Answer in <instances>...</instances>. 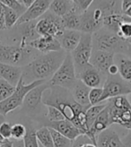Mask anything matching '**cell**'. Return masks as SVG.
I'll return each mask as SVG.
<instances>
[{
	"instance_id": "5bb4252c",
	"label": "cell",
	"mask_w": 131,
	"mask_h": 147,
	"mask_svg": "<svg viewBox=\"0 0 131 147\" xmlns=\"http://www.w3.org/2000/svg\"><path fill=\"white\" fill-rule=\"evenodd\" d=\"M115 54L103 50L93 49L90 64L103 75H108V70L114 64Z\"/></svg>"
},
{
	"instance_id": "836d02e7",
	"label": "cell",
	"mask_w": 131,
	"mask_h": 147,
	"mask_svg": "<svg viewBox=\"0 0 131 147\" xmlns=\"http://www.w3.org/2000/svg\"><path fill=\"white\" fill-rule=\"evenodd\" d=\"M118 36L120 37L122 40H129L131 39V20L125 21L120 24L119 31L117 32Z\"/></svg>"
},
{
	"instance_id": "30bf717a",
	"label": "cell",
	"mask_w": 131,
	"mask_h": 147,
	"mask_svg": "<svg viewBox=\"0 0 131 147\" xmlns=\"http://www.w3.org/2000/svg\"><path fill=\"white\" fill-rule=\"evenodd\" d=\"M104 14L100 7L93 3V5L81 14L80 32L83 33H92L98 32L103 26Z\"/></svg>"
},
{
	"instance_id": "4dcf8cb0",
	"label": "cell",
	"mask_w": 131,
	"mask_h": 147,
	"mask_svg": "<svg viewBox=\"0 0 131 147\" xmlns=\"http://www.w3.org/2000/svg\"><path fill=\"white\" fill-rule=\"evenodd\" d=\"M16 86H13L6 81L0 79V102L5 100L14 92Z\"/></svg>"
},
{
	"instance_id": "7402d4cb",
	"label": "cell",
	"mask_w": 131,
	"mask_h": 147,
	"mask_svg": "<svg viewBox=\"0 0 131 147\" xmlns=\"http://www.w3.org/2000/svg\"><path fill=\"white\" fill-rule=\"evenodd\" d=\"M36 24L37 21H32L16 25L18 27V33L21 37L20 46H28L29 42L40 37L36 32Z\"/></svg>"
},
{
	"instance_id": "e0dca14e",
	"label": "cell",
	"mask_w": 131,
	"mask_h": 147,
	"mask_svg": "<svg viewBox=\"0 0 131 147\" xmlns=\"http://www.w3.org/2000/svg\"><path fill=\"white\" fill-rule=\"evenodd\" d=\"M111 125V119H110V115H109V110L106 106V108L101 111L99 116L95 119L92 127L90 128L89 134L87 135V136L89 137V139L92 141L93 144L96 145V138L97 136L103 132L104 130L108 129Z\"/></svg>"
},
{
	"instance_id": "681fc988",
	"label": "cell",
	"mask_w": 131,
	"mask_h": 147,
	"mask_svg": "<svg viewBox=\"0 0 131 147\" xmlns=\"http://www.w3.org/2000/svg\"><path fill=\"white\" fill-rule=\"evenodd\" d=\"M79 147H97V146L95 144H93V143H86V144L80 145Z\"/></svg>"
},
{
	"instance_id": "83f0119b",
	"label": "cell",
	"mask_w": 131,
	"mask_h": 147,
	"mask_svg": "<svg viewBox=\"0 0 131 147\" xmlns=\"http://www.w3.org/2000/svg\"><path fill=\"white\" fill-rule=\"evenodd\" d=\"M106 106H107V103H103V104L101 103V104H97V105H93L85 110L86 123H87V127H88L89 131L93 126L94 120H95V119L99 116V114L106 108Z\"/></svg>"
},
{
	"instance_id": "74e56055",
	"label": "cell",
	"mask_w": 131,
	"mask_h": 147,
	"mask_svg": "<svg viewBox=\"0 0 131 147\" xmlns=\"http://www.w3.org/2000/svg\"><path fill=\"white\" fill-rule=\"evenodd\" d=\"M0 135L5 139L12 138V125L8 122H3L0 125Z\"/></svg>"
},
{
	"instance_id": "4316f807",
	"label": "cell",
	"mask_w": 131,
	"mask_h": 147,
	"mask_svg": "<svg viewBox=\"0 0 131 147\" xmlns=\"http://www.w3.org/2000/svg\"><path fill=\"white\" fill-rule=\"evenodd\" d=\"M38 143L42 147H54L50 130L48 127H43L35 132Z\"/></svg>"
},
{
	"instance_id": "7bdbcfd3",
	"label": "cell",
	"mask_w": 131,
	"mask_h": 147,
	"mask_svg": "<svg viewBox=\"0 0 131 147\" xmlns=\"http://www.w3.org/2000/svg\"><path fill=\"white\" fill-rule=\"evenodd\" d=\"M131 6V0H121V10L124 13Z\"/></svg>"
},
{
	"instance_id": "44dd1931",
	"label": "cell",
	"mask_w": 131,
	"mask_h": 147,
	"mask_svg": "<svg viewBox=\"0 0 131 147\" xmlns=\"http://www.w3.org/2000/svg\"><path fill=\"white\" fill-rule=\"evenodd\" d=\"M23 75V69L16 65L0 63V79H3L13 86H16Z\"/></svg>"
},
{
	"instance_id": "f1b7e54d",
	"label": "cell",
	"mask_w": 131,
	"mask_h": 147,
	"mask_svg": "<svg viewBox=\"0 0 131 147\" xmlns=\"http://www.w3.org/2000/svg\"><path fill=\"white\" fill-rule=\"evenodd\" d=\"M50 133H51L52 140H53V145L54 147H72L73 141L66 137L59 132L56 131L55 129L49 128Z\"/></svg>"
},
{
	"instance_id": "11a10c76",
	"label": "cell",
	"mask_w": 131,
	"mask_h": 147,
	"mask_svg": "<svg viewBox=\"0 0 131 147\" xmlns=\"http://www.w3.org/2000/svg\"><path fill=\"white\" fill-rule=\"evenodd\" d=\"M17 1H18V2H20V3H21V0H17Z\"/></svg>"
},
{
	"instance_id": "5b68a950",
	"label": "cell",
	"mask_w": 131,
	"mask_h": 147,
	"mask_svg": "<svg viewBox=\"0 0 131 147\" xmlns=\"http://www.w3.org/2000/svg\"><path fill=\"white\" fill-rule=\"evenodd\" d=\"M43 83H45V80H37L31 84H25L23 77H21L11 96L5 100L0 102V114L5 117L9 112L23 105L26 94L33 88L37 87Z\"/></svg>"
},
{
	"instance_id": "4fadbf2b",
	"label": "cell",
	"mask_w": 131,
	"mask_h": 147,
	"mask_svg": "<svg viewBox=\"0 0 131 147\" xmlns=\"http://www.w3.org/2000/svg\"><path fill=\"white\" fill-rule=\"evenodd\" d=\"M50 87L49 83H43L37 87L33 88L32 90L29 92L24 98L23 109L28 112L35 111L42 102V98L44 92Z\"/></svg>"
},
{
	"instance_id": "ac0fdd59",
	"label": "cell",
	"mask_w": 131,
	"mask_h": 147,
	"mask_svg": "<svg viewBox=\"0 0 131 147\" xmlns=\"http://www.w3.org/2000/svg\"><path fill=\"white\" fill-rule=\"evenodd\" d=\"M46 127L55 129L56 131L59 132L60 134H62L63 136L68 137L72 141H75L78 136L83 135L82 132L74 124L67 119L57 121V122H49Z\"/></svg>"
},
{
	"instance_id": "ba28073f",
	"label": "cell",
	"mask_w": 131,
	"mask_h": 147,
	"mask_svg": "<svg viewBox=\"0 0 131 147\" xmlns=\"http://www.w3.org/2000/svg\"><path fill=\"white\" fill-rule=\"evenodd\" d=\"M32 48L29 46H11L0 44V63L18 67L29 61L32 55Z\"/></svg>"
},
{
	"instance_id": "7dc6e473",
	"label": "cell",
	"mask_w": 131,
	"mask_h": 147,
	"mask_svg": "<svg viewBox=\"0 0 131 147\" xmlns=\"http://www.w3.org/2000/svg\"><path fill=\"white\" fill-rule=\"evenodd\" d=\"M0 147H13V141L10 139H5V141L1 144Z\"/></svg>"
},
{
	"instance_id": "d6a6232c",
	"label": "cell",
	"mask_w": 131,
	"mask_h": 147,
	"mask_svg": "<svg viewBox=\"0 0 131 147\" xmlns=\"http://www.w3.org/2000/svg\"><path fill=\"white\" fill-rule=\"evenodd\" d=\"M0 4L5 5V6L9 7V8H11L13 10H14L20 16L26 10L25 7L22 5L20 2H18L17 0H0Z\"/></svg>"
},
{
	"instance_id": "e575fe53",
	"label": "cell",
	"mask_w": 131,
	"mask_h": 147,
	"mask_svg": "<svg viewBox=\"0 0 131 147\" xmlns=\"http://www.w3.org/2000/svg\"><path fill=\"white\" fill-rule=\"evenodd\" d=\"M47 107H48V111L46 116L49 122H57V121L66 119L60 110H59L57 108L52 106H47Z\"/></svg>"
},
{
	"instance_id": "7c38bea8",
	"label": "cell",
	"mask_w": 131,
	"mask_h": 147,
	"mask_svg": "<svg viewBox=\"0 0 131 147\" xmlns=\"http://www.w3.org/2000/svg\"><path fill=\"white\" fill-rule=\"evenodd\" d=\"M52 0H36V1L19 17L16 25L28 23V22L36 21L38 18L45 14L49 9Z\"/></svg>"
},
{
	"instance_id": "f546056e",
	"label": "cell",
	"mask_w": 131,
	"mask_h": 147,
	"mask_svg": "<svg viewBox=\"0 0 131 147\" xmlns=\"http://www.w3.org/2000/svg\"><path fill=\"white\" fill-rule=\"evenodd\" d=\"M3 8H4V13H5V23L6 29H10L14 27V25H16L17 21L20 17L19 14L14 10L9 8V7H7V6L3 5Z\"/></svg>"
},
{
	"instance_id": "60d3db41",
	"label": "cell",
	"mask_w": 131,
	"mask_h": 147,
	"mask_svg": "<svg viewBox=\"0 0 131 147\" xmlns=\"http://www.w3.org/2000/svg\"><path fill=\"white\" fill-rule=\"evenodd\" d=\"M121 140L125 147H131V130H129L128 133Z\"/></svg>"
},
{
	"instance_id": "7a4b0ae2",
	"label": "cell",
	"mask_w": 131,
	"mask_h": 147,
	"mask_svg": "<svg viewBox=\"0 0 131 147\" xmlns=\"http://www.w3.org/2000/svg\"><path fill=\"white\" fill-rule=\"evenodd\" d=\"M66 55L67 52L61 49L35 57L23 69L22 77L24 82L26 84L31 81V83H32L37 80H46L50 76L52 77L65 59Z\"/></svg>"
},
{
	"instance_id": "d590c367",
	"label": "cell",
	"mask_w": 131,
	"mask_h": 147,
	"mask_svg": "<svg viewBox=\"0 0 131 147\" xmlns=\"http://www.w3.org/2000/svg\"><path fill=\"white\" fill-rule=\"evenodd\" d=\"M27 132V128L22 124H14L12 126V138L14 140L24 139Z\"/></svg>"
},
{
	"instance_id": "f6af8a7d",
	"label": "cell",
	"mask_w": 131,
	"mask_h": 147,
	"mask_svg": "<svg viewBox=\"0 0 131 147\" xmlns=\"http://www.w3.org/2000/svg\"><path fill=\"white\" fill-rule=\"evenodd\" d=\"M35 1L36 0H21V4L27 9L28 7H30Z\"/></svg>"
},
{
	"instance_id": "d6986e66",
	"label": "cell",
	"mask_w": 131,
	"mask_h": 147,
	"mask_svg": "<svg viewBox=\"0 0 131 147\" xmlns=\"http://www.w3.org/2000/svg\"><path fill=\"white\" fill-rule=\"evenodd\" d=\"M81 36L82 32L79 31L65 30L57 39L60 44L61 49L66 52L71 53L77 47Z\"/></svg>"
},
{
	"instance_id": "8d00e7d4",
	"label": "cell",
	"mask_w": 131,
	"mask_h": 147,
	"mask_svg": "<svg viewBox=\"0 0 131 147\" xmlns=\"http://www.w3.org/2000/svg\"><path fill=\"white\" fill-rule=\"evenodd\" d=\"M103 95V88H93L89 92V100L90 104L97 105L101 104V98Z\"/></svg>"
},
{
	"instance_id": "52a82bcc",
	"label": "cell",
	"mask_w": 131,
	"mask_h": 147,
	"mask_svg": "<svg viewBox=\"0 0 131 147\" xmlns=\"http://www.w3.org/2000/svg\"><path fill=\"white\" fill-rule=\"evenodd\" d=\"M93 34L83 33L77 47L71 52L74 61L76 74L90 65V59L93 53Z\"/></svg>"
},
{
	"instance_id": "484cf974",
	"label": "cell",
	"mask_w": 131,
	"mask_h": 147,
	"mask_svg": "<svg viewBox=\"0 0 131 147\" xmlns=\"http://www.w3.org/2000/svg\"><path fill=\"white\" fill-rule=\"evenodd\" d=\"M75 5L76 4L71 0H52L49 11L56 14L57 16L62 17L74 8Z\"/></svg>"
},
{
	"instance_id": "ab89813d",
	"label": "cell",
	"mask_w": 131,
	"mask_h": 147,
	"mask_svg": "<svg viewBox=\"0 0 131 147\" xmlns=\"http://www.w3.org/2000/svg\"><path fill=\"white\" fill-rule=\"evenodd\" d=\"M6 26L5 23V13H4V8L3 5L0 4V31L5 30Z\"/></svg>"
},
{
	"instance_id": "603a6c76",
	"label": "cell",
	"mask_w": 131,
	"mask_h": 147,
	"mask_svg": "<svg viewBox=\"0 0 131 147\" xmlns=\"http://www.w3.org/2000/svg\"><path fill=\"white\" fill-rule=\"evenodd\" d=\"M90 88L87 87L84 84H83L80 80H77V82L72 88V96L74 98L75 101L82 107L88 109L92 105L90 104L89 100V92Z\"/></svg>"
},
{
	"instance_id": "b9f144b4",
	"label": "cell",
	"mask_w": 131,
	"mask_h": 147,
	"mask_svg": "<svg viewBox=\"0 0 131 147\" xmlns=\"http://www.w3.org/2000/svg\"><path fill=\"white\" fill-rule=\"evenodd\" d=\"M108 75L110 76H116V75H119V68H118V65L116 64H113L111 65V67L109 68L108 70Z\"/></svg>"
},
{
	"instance_id": "f907efd6",
	"label": "cell",
	"mask_w": 131,
	"mask_h": 147,
	"mask_svg": "<svg viewBox=\"0 0 131 147\" xmlns=\"http://www.w3.org/2000/svg\"><path fill=\"white\" fill-rule=\"evenodd\" d=\"M3 122H5V117L0 114V125H1Z\"/></svg>"
},
{
	"instance_id": "ee69618b",
	"label": "cell",
	"mask_w": 131,
	"mask_h": 147,
	"mask_svg": "<svg viewBox=\"0 0 131 147\" xmlns=\"http://www.w3.org/2000/svg\"><path fill=\"white\" fill-rule=\"evenodd\" d=\"M125 54H127L128 56H129L131 57V39L129 40H125Z\"/></svg>"
},
{
	"instance_id": "9f6ffc18",
	"label": "cell",
	"mask_w": 131,
	"mask_h": 147,
	"mask_svg": "<svg viewBox=\"0 0 131 147\" xmlns=\"http://www.w3.org/2000/svg\"><path fill=\"white\" fill-rule=\"evenodd\" d=\"M40 147H42V146H41V145H40Z\"/></svg>"
},
{
	"instance_id": "6da1fadb",
	"label": "cell",
	"mask_w": 131,
	"mask_h": 147,
	"mask_svg": "<svg viewBox=\"0 0 131 147\" xmlns=\"http://www.w3.org/2000/svg\"><path fill=\"white\" fill-rule=\"evenodd\" d=\"M42 102L46 106H52L60 110L65 119L74 124L83 135H88L85 116L87 109L76 103L68 90L59 86H50L43 94Z\"/></svg>"
},
{
	"instance_id": "c3c4849f",
	"label": "cell",
	"mask_w": 131,
	"mask_h": 147,
	"mask_svg": "<svg viewBox=\"0 0 131 147\" xmlns=\"http://www.w3.org/2000/svg\"><path fill=\"white\" fill-rule=\"evenodd\" d=\"M123 14H124L126 17H128V19L131 20V6L129 7V8L127 11H125L124 13H123Z\"/></svg>"
},
{
	"instance_id": "cb8c5ba5",
	"label": "cell",
	"mask_w": 131,
	"mask_h": 147,
	"mask_svg": "<svg viewBox=\"0 0 131 147\" xmlns=\"http://www.w3.org/2000/svg\"><path fill=\"white\" fill-rule=\"evenodd\" d=\"M81 13L76 5L69 11L68 13H66L64 16L61 17L62 24L65 28V30H75L80 32V24H81Z\"/></svg>"
},
{
	"instance_id": "f5cc1de1",
	"label": "cell",
	"mask_w": 131,
	"mask_h": 147,
	"mask_svg": "<svg viewBox=\"0 0 131 147\" xmlns=\"http://www.w3.org/2000/svg\"><path fill=\"white\" fill-rule=\"evenodd\" d=\"M71 1H72V2H74V3L76 4V1H77V0H71Z\"/></svg>"
},
{
	"instance_id": "3957f363",
	"label": "cell",
	"mask_w": 131,
	"mask_h": 147,
	"mask_svg": "<svg viewBox=\"0 0 131 147\" xmlns=\"http://www.w3.org/2000/svg\"><path fill=\"white\" fill-rule=\"evenodd\" d=\"M107 108L111 123L131 130V105L126 96L108 100Z\"/></svg>"
},
{
	"instance_id": "9a60e30c",
	"label": "cell",
	"mask_w": 131,
	"mask_h": 147,
	"mask_svg": "<svg viewBox=\"0 0 131 147\" xmlns=\"http://www.w3.org/2000/svg\"><path fill=\"white\" fill-rule=\"evenodd\" d=\"M77 80H80L90 89L93 88H101L100 86L103 84V74L94 68L92 65L86 67L83 70L76 74Z\"/></svg>"
},
{
	"instance_id": "9c48e42d",
	"label": "cell",
	"mask_w": 131,
	"mask_h": 147,
	"mask_svg": "<svg viewBox=\"0 0 131 147\" xmlns=\"http://www.w3.org/2000/svg\"><path fill=\"white\" fill-rule=\"evenodd\" d=\"M131 92V84L123 80L120 75H108L103 87L101 103L119 96H126Z\"/></svg>"
},
{
	"instance_id": "db71d44e",
	"label": "cell",
	"mask_w": 131,
	"mask_h": 147,
	"mask_svg": "<svg viewBox=\"0 0 131 147\" xmlns=\"http://www.w3.org/2000/svg\"><path fill=\"white\" fill-rule=\"evenodd\" d=\"M0 44H1V35H0Z\"/></svg>"
},
{
	"instance_id": "277c9868",
	"label": "cell",
	"mask_w": 131,
	"mask_h": 147,
	"mask_svg": "<svg viewBox=\"0 0 131 147\" xmlns=\"http://www.w3.org/2000/svg\"><path fill=\"white\" fill-rule=\"evenodd\" d=\"M125 40L117 33L107 29H101L93 34V48L96 50H103L113 54L125 53Z\"/></svg>"
},
{
	"instance_id": "8fae6325",
	"label": "cell",
	"mask_w": 131,
	"mask_h": 147,
	"mask_svg": "<svg viewBox=\"0 0 131 147\" xmlns=\"http://www.w3.org/2000/svg\"><path fill=\"white\" fill-rule=\"evenodd\" d=\"M64 31L65 28L62 24L61 17L57 16L50 11L43 14L36 24V32L39 36L57 38Z\"/></svg>"
},
{
	"instance_id": "816d5d0a",
	"label": "cell",
	"mask_w": 131,
	"mask_h": 147,
	"mask_svg": "<svg viewBox=\"0 0 131 147\" xmlns=\"http://www.w3.org/2000/svg\"><path fill=\"white\" fill-rule=\"evenodd\" d=\"M127 98H128V101H129V103H130V105H131V92L128 94V96Z\"/></svg>"
},
{
	"instance_id": "2e32d148",
	"label": "cell",
	"mask_w": 131,
	"mask_h": 147,
	"mask_svg": "<svg viewBox=\"0 0 131 147\" xmlns=\"http://www.w3.org/2000/svg\"><path fill=\"white\" fill-rule=\"evenodd\" d=\"M28 46L40 51L42 54L54 52V51L62 49L57 39L49 36H40L37 39L29 42Z\"/></svg>"
},
{
	"instance_id": "f35d334b",
	"label": "cell",
	"mask_w": 131,
	"mask_h": 147,
	"mask_svg": "<svg viewBox=\"0 0 131 147\" xmlns=\"http://www.w3.org/2000/svg\"><path fill=\"white\" fill-rule=\"evenodd\" d=\"M93 2H94V0H77L76 5L80 12L84 13L93 5Z\"/></svg>"
},
{
	"instance_id": "ffe728a7",
	"label": "cell",
	"mask_w": 131,
	"mask_h": 147,
	"mask_svg": "<svg viewBox=\"0 0 131 147\" xmlns=\"http://www.w3.org/2000/svg\"><path fill=\"white\" fill-rule=\"evenodd\" d=\"M96 146L97 147H125L119 135L111 128H108L97 136Z\"/></svg>"
},
{
	"instance_id": "d4e9b609",
	"label": "cell",
	"mask_w": 131,
	"mask_h": 147,
	"mask_svg": "<svg viewBox=\"0 0 131 147\" xmlns=\"http://www.w3.org/2000/svg\"><path fill=\"white\" fill-rule=\"evenodd\" d=\"M114 61H116V65H118L120 76L131 84V58L123 54H115Z\"/></svg>"
},
{
	"instance_id": "1f68e13d",
	"label": "cell",
	"mask_w": 131,
	"mask_h": 147,
	"mask_svg": "<svg viewBox=\"0 0 131 147\" xmlns=\"http://www.w3.org/2000/svg\"><path fill=\"white\" fill-rule=\"evenodd\" d=\"M35 132L36 130H34L32 127L27 129L26 135L24 138V147H40L38 140H37V138H36Z\"/></svg>"
},
{
	"instance_id": "bcb514c9",
	"label": "cell",
	"mask_w": 131,
	"mask_h": 147,
	"mask_svg": "<svg viewBox=\"0 0 131 147\" xmlns=\"http://www.w3.org/2000/svg\"><path fill=\"white\" fill-rule=\"evenodd\" d=\"M13 147H24V139H22V140H14Z\"/></svg>"
},
{
	"instance_id": "8992f818",
	"label": "cell",
	"mask_w": 131,
	"mask_h": 147,
	"mask_svg": "<svg viewBox=\"0 0 131 147\" xmlns=\"http://www.w3.org/2000/svg\"><path fill=\"white\" fill-rule=\"evenodd\" d=\"M77 82L76 68L71 53L67 52L65 59L60 67L49 81L50 86H59L67 90H71Z\"/></svg>"
}]
</instances>
